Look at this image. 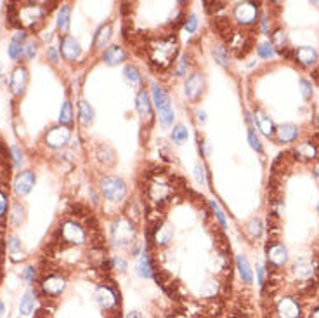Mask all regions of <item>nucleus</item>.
<instances>
[{"label": "nucleus", "mask_w": 319, "mask_h": 318, "mask_svg": "<svg viewBox=\"0 0 319 318\" xmlns=\"http://www.w3.org/2000/svg\"><path fill=\"white\" fill-rule=\"evenodd\" d=\"M35 303H36V296H35V290L32 289L21 297V303H19V311H21L23 315H30L33 310H35Z\"/></svg>", "instance_id": "obj_20"}, {"label": "nucleus", "mask_w": 319, "mask_h": 318, "mask_svg": "<svg viewBox=\"0 0 319 318\" xmlns=\"http://www.w3.org/2000/svg\"><path fill=\"white\" fill-rule=\"evenodd\" d=\"M255 123H257L258 130H260L264 136H267V138H271V136L276 134V125H274V122L265 115V113L255 112Z\"/></svg>", "instance_id": "obj_13"}, {"label": "nucleus", "mask_w": 319, "mask_h": 318, "mask_svg": "<svg viewBox=\"0 0 319 318\" xmlns=\"http://www.w3.org/2000/svg\"><path fill=\"white\" fill-rule=\"evenodd\" d=\"M220 318H253V317L248 313L247 308H243L241 304H236V306H233L231 310H227Z\"/></svg>", "instance_id": "obj_25"}, {"label": "nucleus", "mask_w": 319, "mask_h": 318, "mask_svg": "<svg viewBox=\"0 0 319 318\" xmlns=\"http://www.w3.org/2000/svg\"><path fill=\"white\" fill-rule=\"evenodd\" d=\"M187 138H189V132H187L186 125L177 123L172 130V141L176 143V145H184V143L187 141Z\"/></svg>", "instance_id": "obj_24"}, {"label": "nucleus", "mask_w": 319, "mask_h": 318, "mask_svg": "<svg viewBox=\"0 0 319 318\" xmlns=\"http://www.w3.org/2000/svg\"><path fill=\"white\" fill-rule=\"evenodd\" d=\"M19 214L23 216V207L19 203H14L12 205V210H11V221L14 224H21V219H19Z\"/></svg>", "instance_id": "obj_36"}, {"label": "nucleus", "mask_w": 319, "mask_h": 318, "mask_svg": "<svg viewBox=\"0 0 319 318\" xmlns=\"http://www.w3.org/2000/svg\"><path fill=\"white\" fill-rule=\"evenodd\" d=\"M25 54H26V59H33L36 54V45L33 42H28L25 45Z\"/></svg>", "instance_id": "obj_42"}, {"label": "nucleus", "mask_w": 319, "mask_h": 318, "mask_svg": "<svg viewBox=\"0 0 319 318\" xmlns=\"http://www.w3.org/2000/svg\"><path fill=\"white\" fill-rule=\"evenodd\" d=\"M213 56H215V61H219V65L229 66V52L224 45H215L213 47Z\"/></svg>", "instance_id": "obj_28"}, {"label": "nucleus", "mask_w": 319, "mask_h": 318, "mask_svg": "<svg viewBox=\"0 0 319 318\" xmlns=\"http://www.w3.org/2000/svg\"><path fill=\"white\" fill-rule=\"evenodd\" d=\"M196 115H198V120H200V122H205V120H207V119H205V113L203 112H198Z\"/></svg>", "instance_id": "obj_47"}, {"label": "nucleus", "mask_w": 319, "mask_h": 318, "mask_svg": "<svg viewBox=\"0 0 319 318\" xmlns=\"http://www.w3.org/2000/svg\"><path fill=\"white\" fill-rule=\"evenodd\" d=\"M258 283L264 285V266H258Z\"/></svg>", "instance_id": "obj_45"}, {"label": "nucleus", "mask_w": 319, "mask_h": 318, "mask_svg": "<svg viewBox=\"0 0 319 318\" xmlns=\"http://www.w3.org/2000/svg\"><path fill=\"white\" fill-rule=\"evenodd\" d=\"M273 47H276L280 51V54L290 58V45H288L286 33L283 30H278L276 33H273Z\"/></svg>", "instance_id": "obj_16"}, {"label": "nucleus", "mask_w": 319, "mask_h": 318, "mask_svg": "<svg viewBox=\"0 0 319 318\" xmlns=\"http://www.w3.org/2000/svg\"><path fill=\"white\" fill-rule=\"evenodd\" d=\"M59 242L65 243V245H83L87 242V232L82 224L76 223L73 219H68L61 224V228L58 232Z\"/></svg>", "instance_id": "obj_2"}, {"label": "nucleus", "mask_w": 319, "mask_h": 318, "mask_svg": "<svg viewBox=\"0 0 319 318\" xmlns=\"http://www.w3.org/2000/svg\"><path fill=\"white\" fill-rule=\"evenodd\" d=\"M210 207L213 209V212H215V216H217V219H219L220 226H222V228H226V226H227L226 217H224V212H222V209L219 207V203H217L215 200H210Z\"/></svg>", "instance_id": "obj_34"}, {"label": "nucleus", "mask_w": 319, "mask_h": 318, "mask_svg": "<svg viewBox=\"0 0 319 318\" xmlns=\"http://www.w3.org/2000/svg\"><path fill=\"white\" fill-rule=\"evenodd\" d=\"M153 103L156 106V110H167V108H172L170 106V96L163 87L160 85H153Z\"/></svg>", "instance_id": "obj_15"}, {"label": "nucleus", "mask_w": 319, "mask_h": 318, "mask_svg": "<svg viewBox=\"0 0 319 318\" xmlns=\"http://www.w3.org/2000/svg\"><path fill=\"white\" fill-rule=\"evenodd\" d=\"M28 83V70L25 66H18L11 75V89L16 96H21Z\"/></svg>", "instance_id": "obj_8"}, {"label": "nucleus", "mask_w": 319, "mask_h": 318, "mask_svg": "<svg viewBox=\"0 0 319 318\" xmlns=\"http://www.w3.org/2000/svg\"><path fill=\"white\" fill-rule=\"evenodd\" d=\"M35 186V172L33 170H25V172L18 174L14 179V193L18 197H25L32 192Z\"/></svg>", "instance_id": "obj_6"}, {"label": "nucleus", "mask_w": 319, "mask_h": 318, "mask_svg": "<svg viewBox=\"0 0 319 318\" xmlns=\"http://www.w3.org/2000/svg\"><path fill=\"white\" fill-rule=\"evenodd\" d=\"M9 58L11 59H21L23 52H25V45L21 42H16V40H11L9 43Z\"/></svg>", "instance_id": "obj_29"}, {"label": "nucleus", "mask_w": 319, "mask_h": 318, "mask_svg": "<svg viewBox=\"0 0 319 318\" xmlns=\"http://www.w3.org/2000/svg\"><path fill=\"white\" fill-rule=\"evenodd\" d=\"M47 56H49V58H50V61L54 63V65H58V63H59L58 51H56V47H52V45H50V47L47 49Z\"/></svg>", "instance_id": "obj_44"}, {"label": "nucleus", "mask_w": 319, "mask_h": 318, "mask_svg": "<svg viewBox=\"0 0 319 318\" xmlns=\"http://www.w3.org/2000/svg\"><path fill=\"white\" fill-rule=\"evenodd\" d=\"M59 123L61 125L70 127L73 123V110H71V103L65 101L61 106V113H59Z\"/></svg>", "instance_id": "obj_23"}, {"label": "nucleus", "mask_w": 319, "mask_h": 318, "mask_svg": "<svg viewBox=\"0 0 319 318\" xmlns=\"http://www.w3.org/2000/svg\"><path fill=\"white\" fill-rule=\"evenodd\" d=\"M295 59H297L298 65L309 68V66H314L318 63V52H316V49L309 47V45L298 47L295 49Z\"/></svg>", "instance_id": "obj_11"}, {"label": "nucleus", "mask_w": 319, "mask_h": 318, "mask_svg": "<svg viewBox=\"0 0 319 318\" xmlns=\"http://www.w3.org/2000/svg\"><path fill=\"white\" fill-rule=\"evenodd\" d=\"M233 16L240 25L250 26L253 23H257L258 18V5L255 2H240V4L234 7Z\"/></svg>", "instance_id": "obj_5"}, {"label": "nucleus", "mask_w": 319, "mask_h": 318, "mask_svg": "<svg viewBox=\"0 0 319 318\" xmlns=\"http://www.w3.org/2000/svg\"><path fill=\"white\" fill-rule=\"evenodd\" d=\"M196 28H198V19L194 14H191L189 18L186 19V30H187V33H194Z\"/></svg>", "instance_id": "obj_40"}, {"label": "nucleus", "mask_w": 319, "mask_h": 318, "mask_svg": "<svg viewBox=\"0 0 319 318\" xmlns=\"http://www.w3.org/2000/svg\"><path fill=\"white\" fill-rule=\"evenodd\" d=\"M125 58H127L125 51H123V47H120V45H111V47L106 49L103 54L104 63L109 66H115V65H118V63L125 61Z\"/></svg>", "instance_id": "obj_14"}, {"label": "nucleus", "mask_w": 319, "mask_h": 318, "mask_svg": "<svg viewBox=\"0 0 319 318\" xmlns=\"http://www.w3.org/2000/svg\"><path fill=\"white\" fill-rule=\"evenodd\" d=\"M248 143H250V146L255 150V152H258V153H262L264 152V148H262V143L258 141V138L255 136V132H253V129H248Z\"/></svg>", "instance_id": "obj_33"}, {"label": "nucleus", "mask_w": 319, "mask_h": 318, "mask_svg": "<svg viewBox=\"0 0 319 318\" xmlns=\"http://www.w3.org/2000/svg\"><path fill=\"white\" fill-rule=\"evenodd\" d=\"M158 120H160V125H162L163 129H169V127L174 123V110L172 108L160 110V112H158Z\"/></svg>", "instance_id": "obj_27"}, {"label": "nucleus", "mask_w": 319, "mask_h": 318, "mask_svg": "<svg viewBox=\"0 0 319 318\" xmlns=\"http://www.w3.org/2000/svg\"><path fill=\"white\" fill-rule=\"evenodd\" d=\"M247 232L250 233L251 238H257V237L262 233V224H260V221H258L257 217H253V219L247 224Z\"/></svg>", "instance_id": "obj_32"}, {"label": "nucleus", "mask_w": 319, "mask_h": 318, "mask_svg": "<svg viewBox=\"0 0 319 318\" xmlns=\"http://www.w3.org/2000/svg\"><path fill=\"white\" fill-rule=\"evenodd\" d=\"M318 122H319V117H318Z\"/></svg>", "instance_id": "obj_49"}, {"label": "nucleus", "mask_w": 319, "mask_h": 318, "mask_svg": "<svg viewBox=\"0 0 319 318\" xmlns=\"http://www.w3.org/2000/svg\"><path fill=\"white\" fill-rule=\"evenodd\" d=\"M109 37H111V23H106L97 30L96 37H94V43H96L97 49H104L106 43H108Z\"/></svg>", "instance_id": "obj_18"}, {"label": "nucleus", "mask_w": 319, "mask_h": 318, "mask_svg": "<svg viewBox=\"0 0 319 318\" xmlns=\"http://www.w3.org/2000/svg\"><path fill=\"white\" fill-rule=\"evenodd\" d=\"M123 75H125L127 82L132 83V85H139V83H141V73H139V70H137L136 66L127 65L125 66V72H123Z\"/></svg>", "instance_id": "obj_26"}, {"label": "nucleus", "mask_w": 319, "mask_h": 318, "mask_svg": "<svg viewBox=\"0 0 319 318\" xmlns=\"http://www.w3.org/2000/svg\"><path fill=\"white\" fill-rule=\"evenodd\" d=\"M186 73H187V56L184 54L182 58L179 59V65H177L176 75H177V77H184Z\"/></svg>", "instance_id": "obj_37"}, {"label": "nucleus", "mask_w": 319, "mask_h": 318, "mask_svg": "<svg viewBox=\"0 0 319 318\" xmlns=\"http://www.w3.org/2000/svg\"><path fill=\"white\" fill-rule=\"evenodd\" d=\"M298 138V127L293 123H283L276 129V139L281 145H286V143H293Z\"/></svg>", "instance_id": "obj_12"}, {"label": "nucleus", "mask_w": 319, "mask_h": 318, "mask_svg": "<svg viewBox=\"0 0 319 318\" xmlns=\"http://www.w3.org/2000/svg\"><path fill=\"white\" fill-rule=\"evenodd\" d=\"M78 115H80V122H82L83 125H90V123L94 122V108L87 101H80Z\"/></svg>", "instance_id": "obj_22"}, {"label": "nucleus", "mask_w": 319, "mask_h": 318, "mask_svg": "<svg viewBox=\"0 0 319 318\" xmlns=\"http://www.w3.org/2000/svg\"><path fill=\"white\" fill-rule=\"evenodd\" d=\"M137 271H139V275L142 277V278H149V277H153V270H151V257H149V252H147V250H144L142 256H141Z\"/></svg>", "instance_id": "obj_21"}, {"label": "nucleus", "mask_w": 319, "mask_h": 318, "mask_svg": "<svg viewBox=\"0 0 319 318\" xmlns=\"http://www.w3.org/2000/svg\"><path fill=\"white\" fill-rule=\"evenodd\" d=\"M7 195H5L4 190H0V217L7 212Z\"/></svg>", "instance_id": "obj_41"}, {"label": "nucleus", "mask_w": 319, "mask_h": 318, "mask_svg": "<svg viewBox=\"0 0 319 318\" xmlns=\"http://www.w3.org/2000/svg\"><path fill=\"white\" fill-rule=\"evenodd\" d=\"M11 157H12V162H14L16 167H19L23 163V153L18 146H12L11 148Z\"/></svg>", "instance_id": "obj_38"}, {"label": "nucleus", "mask_w": 319, "mask_h": 318, "mask_svg": "<svg viewBox=\"0 0 319 318\" xmlns=\"http://www.w3.org/2000/svg\"><path fill=\"white\" fill-rule=\"evenodd\" d=\"M7 247H9V252H11V259L12 261H19L21 257L18 256V250L21 249V242H19L18 237H9V242H7Z\"/></svg>", "instance_id": "obj_30"}, {"label": "nucleus", "mask_w": 319, "mask_h": 318, "mask_svg": "<svg viewBox=\"0 0 319 318\" xmlns=\"http://www.w3.org/2000/svg\"><path fill=\"white\" fill-rule=\"evenodd\" d=\"M236 264H238V270H240L241 280H243L247 285H250V283L253 282V273H251V268H250L248 259L241 254V256L236 257Z\"/></svg>", "instance_id": "obj_17"}, {"label": "nucleus", "mask_w": 319, "mask_h": 318, "mask_svg": "<svg viewBox=\"0 0 319 318\" xmlns=\"http://www.w3.org/2000/svg\"><path fill=\"white\" fill-rule=\"evenodd\" d=\"M80 54V45L71 35H65L61 37V56L66 61H76Z\"/></svg>", "instance_id": "obj_7"}, {"label": "nucleus", "mask_w": 319, "mask_h": 318, "mask_svg": "<svg viewBox=\"0 0 319 318\" xmlns=\"http://www.w3.org/2000/svg\"><path fill=\"white\" fill-rule=\"evenodd\" d=\"M113 263L96 261L80 277L75 290L68 283L58 296H36L33 318H123L122 294L111 277Z\"/></svg>", "instance_id": "obj_1"}, {"label": "nucleus", "mask_w": 319, "mask_h": 318, "mask_svg": "<svg viewBox=\"0 0 319 318\" xmlns=\"http://www.w3.org/2000/svg\"><path fill=\"white\" fill-rule=\"evenodd\" d=\"M136 108L139 112L141 119L149 122L151 117H153V108H151V101H149V94H147L146 89H141L139 94L136 98Z\"/></svg>", "instance_id": "obj_10"}, {"label": "nucleus", "mask_w": 319, "mask_h": 318, "mask_svg": "<svg viewBox=\"0 0 319 318\" xmlns=\"http://www.w3.org/2000/svg\"><path fill=\"white\" fill-rule=\"evenodd\" d=\"M127 318H142V315H141L139 311H132V313H130Z\"/></svg>", "instance_id": "obj_46"}, {"label": "nucleus", "mask_w": 319, "mask_h": 318, "mask_svg": "<svg viewBox=\"0 0 319 318\" xmlns=\"http://www.w3.org/2000/svg\"><path fill=\"white\" fill-rule=\"evenodd\" d=\"M257 52L262 59H271L274 56V47L271 42H262L257 47Z\"/></svg>", "instance_id": "obj_31"}, {"label": "nucleus", "mask_w": 319, "mask_h": 318, "mask_svg": "<svg viewBox=\"0 0 319 318\" xmlns=\"http://www.w3.org/2000/svg\"><path fill=\"white\" fill-rule=\"evenodd\" d=\"M70 138H71V130H70V127L66 125H54L50 127L49 130H47L45 134V143L49 148L52 150H59V148H65L66 145H68Z\"/></svg>", "instance_id": "obj_4"}, {"label": "nucleus", "mask_w": 319, "mask_h": 318, "mask_svg": "<svg viewBox=\"0 0 319 318\" xmlns=\"http://www.w3.org/2000/svg\"><path fill=\"white\" fill-rule=\"evenodd\" d=\"M35 277H36L35 266H28L25 271H23V278H25L28 283H33V282H35Z\"/></svg>", "instance_id": "obj_39"}, {"label": "nucleus", "mask_w": 319, "mask_h": 318, "mask_svg": "<svg viewBox=\"0 0 319 318\" xmlns=\"http://www.w3.org/2000/svg\"><path fill=\"white\" fill-rule=\"evenodd\" d=\"M101 193L104 195V199L109 202H120L123 200L127 193V186L123 183V179L116 176H106L101 181Z\"/></svg>", "instance_id": "obj_3"}, {"label": "nucleus", "mask_w": 319, "mask_h": 318, "mask_svg": "<svg viewBox=\"0 0 319 318\" xmlns=\"http://www.w3.org/2000/svg\"><path fill=\"white\" fill-rule=\"evenodd\" d=\"M70 14H71V11H70L68 5H63V7L59 9L58 30H59V33H61V37L68 35V30H70Z\"/></svg>", "instance_id": "obj_19"}, {"label": "nucleus", "mask_w": 319, "mask_h": 318, "mask_svg": "<svg viewBox=\"0 0 319 318\" xmlns=\"http://www.w3.org/2000/svg\"><path fill=\"white\" fill-rule=\"evenodd\" d=\"M194 176H196V181L200 183V185H203L205 183V169L201 163H196V167H194Z\"/></svg>", "instance_id": "obj_43"}, {"label": "nucleus", "mask_w": 319, "mask_h": 318, "mask_svg": "<svg viewBox=\"0 0 319 318\" xmlns=\"http://www.w3.org/2000/svg\"><path fill=\"white\" fill-rule=\"evenodd\" d=\"M300 90H302V96H304L305 101H309V99L312 98V85L309 80L300 79Z\"/></svg>", "instance_id": "obj_35"}, {"label": "nucleus", "mask_w": 319, "mask_h": 318, "mask_svg": "<svg viewBox=\"0 0 319 318\" xmlns=\"http://www.w3.org/2000/svg\"><path fill=\"white\" fill-rule=\"evenodd\" d=\"M4 311H5V306H4V303L0 301V318H2V315H4Z\"/></svg>", "instance_id": "obj_48"}, {"label": "nucleus", "mask_w": 319, "mask_h": 318, "mask_svg": "<svg viewBox=\"0 0 319 318\" xmlns=\"http://www.w3.org/2000/svg\"><path fill=\"white\" fill-rule=\"evenodd\" d=\"M186 96L191 101H196L201 96V90H203V77L200 73H191L186 80Z\"/></svg>", "instance_id": "obj_9"}]
</instances>
